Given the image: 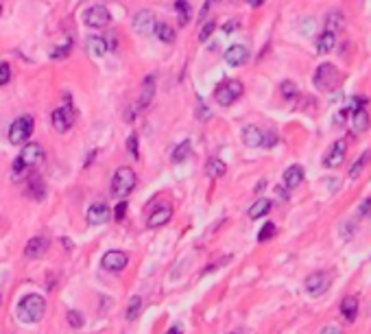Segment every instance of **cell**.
Masks as SVG:
<instances>
[{
  "label": "cell",
  "instance_id": "obj_1",
  "mask_svg": "<svg viewBox=\"0 0 371 334\" xmlns=\"http://www.w3.org/2000/svg\"><path fill=\"white\" fill-rule=\"evenodd\" d=\"M15 315H18V319L22 323H37L42 321V317L46 315V299L42 295H37V293H29V295H24L20 299L18 308H15Z\"/></svg>",
  "mask_w": 371,
  "mask_h": 334
},
{
  "label": "cell",
  "instance_id": "obj_2",
  "mask_svg": "<svg viewBox=\"0 0 371 334\" xmlns=\"http://www.w3.org/2000/svg\"><path fill=\"white\" fill-rule=\"evenodd\" d=\"M136 182H138V177L134 173V168L131 166H120L116 168V173H114L112 177V197L114 199H127L131 192H134L136 188Z\"/></svg>",
  "mask_w": 371,
  "mask_h": 334
},
{
  "label": "cell",
  "instance_id": "obj_3",
  "mask_svg": "<svg viewBox=\"0 0 371 334\" xmlns=\"http://www.w3.org/2000/svg\"><path fill=\"white\" fill-rule=\"evenodd\" d=\"M245 87L238 79H229V81H223V83L214 90V101H216L221 107H229V105H234L238 99L243 96Z\"/></svg>",
  "mask_w": 371,
  "mask_h": 334
},
{
  "label": "cell",
  "instance_id": "obj_4",
  "mask_svg": "<svg viewBox=\"0 0 371 334\" xmlns=\"http://www.w3.org/2000/svg\"><path fill=\"white\" fill-rule=\"evenodd\" d=\"M315 85L321 92H332L341 85V72L332 63H321L315 72Z\"/></svg>",
  "mask_w": 371,
  "mask_h": 334
},
{
  "label": "cell",
  "instance_id": "obj_5",
  "mask_svg": "<svg viewBox=\"0 0 371 334\" xmlns=\"http://www.w3.org/2000/svg\"><path fill=\"white\" fill-rule=\"evenodd\" d=\"M31 133H33V118L20 116L18 120H13V125L9 129V142L15 146H22V144H27Z\"/></svg>",
  "mask_w": 371,
  "mask_h": 334
},
{
  "label": "cell",
  "instance_id": "obj_6",
  "mask_svg": "<svg viewBox=\"0 0 371 334\" xmlns=\"http://www.w3.org/2000/svg\"><path fill=\"white\" fill-rule=\"evenodd\" d=\"M330 282H332V278H330L325 271H315V273L308 275L306 282H303V291H306V295H310V297H319L330 288Z\"/></svg>",
  "mask_w": 371,
  "mask_h": 334
},
{
  "label": "cell",
  "instance_id": "obj_7",
  "mask_svg": "<svg viewBox=\"0 0 371 334\" xmlns=\"http://www.w3.org/2000/svg\"><path fill=\"white\" fill-rule=\"evenodd\" d=\"M83 22L88 24V27H92V29H105L107 24L112 22V15H110V11H107V7L94 5V7H90V9H85Z\"/></svg>",
  "mask_w": 371,
  "mask_h": 334
},
{
  "label": "cell",
  "instance_id": "obj_8",
  "mask_svg": "<svg viewBox=\"0 0 371 334\" xmlns=\"http://www.w3.org/2000/svg\"><path fill=\"white\" fill-rule=\"evenodd\" d=\"M127 264H129V256L125 254V251H118V249L107 251V254L103 256V260H101V266L105 269V271H112V273L122 271Z\"/></svg>",
  "mask_w": 371,
  "mask_h": 334
},
{
  "label": "cell",
  "instance_id": "obj_9",
  "mask_svg": "<svg viewBox=\"0 0 371 334\" xmlns=\"http://www.w3.org/2000/svg\"><path fill=\"white\" fill-rule=\"evenodd\" d=\"M44 158H46L44 146L37 144V142L24 144L22 151H20V160L24 162V166H37V164H42L44 162Z\"/></svg>",
  "mask_w": 371,
  "mask_h": 334
},
{
  "label": "cell",
  "instance_id": "obj_10",
  "mask_svg": "<svg viewBox=\"0 0 371 334\" xmlns=\"http://www.w3.org/2000/svg\"><path fill=\"white\" fill-rule=\"evenodd\" d=\"M51 120H53V127L57 129V131L66 133L72 127V123H74V109L68 107V105H63V107H57L51 114Z\"/></svg>",
  "mask_w": 371,
  "mask_h": 334
},
{
  "label": "cell",
  "instance_id": "obj_11",
  "mask_svg": "<svg viewBox=\"0 0 371 334\" xmlns=\"http://www.w3.org/2000/svg\"><path fill=\"white\" fill-rule=\"evenodd\" d=\"M155 22H158V20H155V15L148 9L138 11L134 15V20H131V24H134V31L138 35H151L153 29H155Z\"/></svg>",
  "mask_w": 371,
  "mask_h": 334
},
{
  "label": "cell",
  "instance_id": "obj_12",
  "mask_svg": "<svg viewBox=\"0 0 371 334\" xmlns=\"http://www.w3.org/2000/svg\"><path fill=\"white\" fill-rule=\"evenodd\" d=\"M110 216H112V208L107 206V203H92L85 212L88 225H103V223L110 221Z\"/></svg>",
  "mask_w": 371,
  "mask_h": 334
},
{
  "label": "cell",
  "instance_id": "obj_13",
  "mask_svg": "<svg viewBox=\"0 0 371 334\" xmlns=\"http://www.w3.org/2000/svg\"><path fill=\"white\" fill-rule=\"evenodd\" d=\"M345 153H347V144H345V140H336L332 146H330V151L325 153L323 166H325V168H336V166H341L343 160H345Z\"/></svg>",
  "mask_w": 371,
  "mask_h": 334
},
{
  "label": "cell",
  "instance_id": "obj_14",
  "mask_svg": "<svg viewBox=\"0 0 371 334\" xmlns=\"http://www.w3.org/2000/svg\"><path fill=\"white\" fill-rule=\"evenodd\" d=\"M48 245H51V242H48V238L46 236H33V238L27 242V247H24V256H27L29 260H37V258H42L46 251H48Z\"/></svg>",
  "mask_w": 371,
  "mask_h": 334
},
{
  "label": "cell",
  "instance_id": "obj_15",
  "mask_svg": "<svg viewBox=\"0 0 371 334\" xmlns=\"http://www.w3.org/2000/svg\"><path fill=\"white\" fill-rule=\"evenodd\" d=\"M247 59H249V51H247L243 44H234L225 51V61H227V66H232V68L245 66Z\"/></svg>",
  "mask_w": 371,
  "mask_h": 334
},
{
  "label": "cell",
  "instance_id": "obj_16",
  "mask_svg": "<svg viewBox=\"0 0 371 334\" xmlns=\"http://www.w3.org/2000/svg\"><path fill=\"white\" fill-rule=\"evenodd\" d=\"M170 216H172V208L168 206V203H164V206H160L158 210L153 212L151 216H148V221H146V225L151 227V230H158V227H162V225H166L168 221H170Z\"/></svg>",
  "mask_w": 371,
  "mask_h": 334
},
{
  "label": "cell",
  "instance_id": "obj_17",
  "mask_svg": "<svg viewBox=\"0 0 371 334\" xmlns=\"http://www.w3.org/2000/svg\"><path fill=\"white\" fill-rule=\"evenodd\" d=\"M27 194H29L31 199H35V201H44V197H46V184H44V179L37 177V175H31L29 182H27Z\"/></svg>",
  "mask_w": 371,
  "mask_h": 334
},
{
  "label": "cell",
  "instance_id": "obj_18",
  "mask_svg": "<svg viewBox=\"0 0 371 334\" xmlns=\"http://www.w3.org/2000/svg\"><path fill=\"white\" fill-rule=\"evenodd\" d=\"M303 182V166H299V164H291L286 170H284V188H288V190H293V188H297Z\"/></svg>",
  "mask_w": 371,
  "mask_h": 334
},
{
  "label": "cell",
  "instance_id": "obj_19",
  "mask_svg": "<svg viewBox=\"0 0 371 334\" xmlns=\"http://www.w3.org/2000/svg\"><path fill=\"white\" fill-rule=\"evenodd\" d=\"M262 138H265V133H262V129H258L255 125H247L243 129V142L247 146H251V149H258V146H262Z\"/></svg>",
  "mask_w": 371,
  "mask_h": 334
},
{
  "label": "cell",
  "instance_id": "obj_20",
  "mask_svg": "<svg viewBox=\"0 0 371 334\" xmlns=\"http://www.w3.org/2000/svg\"><path fill=\"white\" fill-rule=\"evenodd\" d=\"M341 315H343V319L345 321H356V315H358V299L356 297H345L341 301Z\"/></svg>",
  "mask_w": 371,
  "mask_h": 334
},
{
  "label": "cell",
  "instance_id": "obj_21",
  "mask_svg": "<svg viewBox=\"0 0 371 334\" xmlns=\"http://www.w3.org/2000/svg\"><path fill=\"white\" fill-rule=\"evenodd\" d=\"M271 199H267V197H260V199H255V203L249 208V218L251 221H255V218H262V216H267L269 212H271Z\"/></svg>",
  "mask_w": 371,
  "mask_h": 334
},
{
  "label": "cell",
  "instance_id": "obj_22",
  "mask_svg": "<svg viewBox=\"0 0 371 334\" xmlns=\"http://www.w3.org/2000/svg\"><path fill=\"white\" fill-rule=\"evenodd\" d=\"M352 127H354V131H356V133L367 131V129H369V114H367L365 107L354 109V114H352Z\"/></svg>",
  "mask_w": 371,
  "mask_h": 334
},
{
  "label": "cell",
  "instance_id": "obj_23",
  "mask_svg": "<svg viewBox=\"0 0 371 334\" xmlns=\"http://www.w3.org/2000/svg\"><path fill=\"white\" fill-rule=\"evenodd\" d=\"M153 94H155V77L148 75V77L144 79V85H142V94H140L138 107H146V105L153 101Z\"/></svg>",
  "mask_w": 371,
  "mask_h": 334
},
{
  "label": "cell",
  "instance_id": "obj_24",
  "mask_svg": "<svg viewBox=\"0 0 371 334\" xmlns=\"http://www.w3.org/2000/svg\"><path fill=\"white\" fill-rule=\"evenodd\" d=\"M334 46H336V35L334 33H330V31H323L319 37H317V51L321 55H328V53H332L334 51Z\"/></svg>",
  "mask_w": 371,
  "mask_h": 334
},
{
  "label": "cell",
  "instance_id": "obj_25",
  "mask_svg": "<svg viewBox=\"0 0 371 334\" xmlns=\"http://www.w3.org/2000/svg\"><path fill=\"white\" fill-rule=\"evenodd\" d=\"M153 33L160 37V42H164V44H172L175 42V29L170 27V24H166V22H155V29H153Z\"/></svg>",
  "mask_w": 371,
  "mask_h": 334
},
{
  "label": "cell",
  "instance_id": "obj_26",
  "mask_svg": "<svg viewBox=\"0 0 371 334\" xmlns=\"http://www.w3.org/2000/svg\"><path fill=\"white\" fill-rule=\"evenodd\" d=\"M225 173H227V164L223 160H219V158L208 160V164H205V175H208V177L219 179V177H223Z\"/></svg>",
  "mask_w": 371,
  "mask_h": 334
},
{
  "label": "cell",
  "instance_id": "obj_27",
  "mask_svg": "<svg viewBox=\"0 0 371 334\" xmlns=\"http://www.w3.org/2000/svg\"><path fill=\"white\" fill-rule=\"evenodd\" d=\"M343 27H345V18H343L341 11H330L325 15V31H330V33H336V31H341Z\"/></svg>",
  "mask_w": 371,
  "mask_h": 334
},
{
  "label": "cell",
  "instance_id": "obj_28",
  "mask_svg": "<svg viewBox=\"0 0 371 334\" xmlns=\"http://www.w3.org/2000/svg\"><path fill=\"white\" fill-rule=\"evenodd\" d=\"M142 297L140 295H134L129 299V304H127V310H125V319L127 321H136L138 319V315H140V310H142Z\"/></svg>",
  "mask_w": 371,
  "mask_h": 334
},
{
  "label": "cell",
  "instance_id": "obj_29",
  "mask_svg": "<svg viewBox=\"0 0 371 334\" xmlns=\"http://www.w3.org/2000/svg\"><path fill=\"white\" fill-rule=\"evenodd\" d=\"M88 51H90V55H94V57H103V55L107 53V44H105V39H103V37H98V35L88 37Z\"/></svg>",
  "mask_w": 371,
  "mask_h": 334
},
{
  "label": "cell",
  "instance_id": "obj_30",
  "mask_svg": "<svg viewBox=\"0 0 371 334\" xmlns=\"http://www.w3.org/2000/svg\"><path fill=\"white\" fill-rule=\"evenodd\" d=\"M190 153H192V149H190V142H181L175 151H172V162L175 164H181V162H186L188 158H190Z\"/></svg>",
  "mask_w": 371,
  "mask_h": 334
},
{
  "label": "cell",
  "instance_id": "obj_31",
  "mask_svg": "<svg viewBox=\"0 0 371 334\" xmlns=\"http://www.w3.org/2000/svg\"><path fill=\"white\" fill-rule=\"evenodd\" d=\"M369 160H371V151H365V153H362V155H360L356 162H354V166H352V170H350V177H352V179H356V177L360 175V170L367 166V162H369Z\"/></svg>",
  "mask_w": 371,
  "mask_h": 334
},
{
  "label": "cell",
  "instance_id": "obj_32",
  "mask_svg": "<svg viewBox=\"0 0 371 334\" xmlns=\"http://www.w3.org/2000/svg\"><path fill=\"white\" fill-rule=\"evenodd\" d=\"M175 11L179 13V24H188V20H190V5H188V0H177Z\"/></svg>",
  "mask_w": 371,
  "mask_h": 334
},
{
  "label": "cell",
  "instance_id": "obj_33",
  "mask_svg": "<svg viewBox=\"0 0 371 334\" xmlns=\"http://www.w3.org/2000/svg\"><path fill=\"white\" fill-rule=\"evenodd\" d=\"M279 92H282V96L286 101H291V99H295V96L299 94V90H297V85L293 83V81H284V83L279 85Z\"/></svg>",
  "mask_w": 371,
  "mask_h": 334
},
{
  "label": "cell",
  "instance_id": "obj_34",
  "mask_svg": "<svg viewBox=\"0 0 371 334\" xmlns=\"http://www.w3.org/2000/svg\"><path fill=\"white\" fill-rule=\"evenodd\" d=\"M273 236H275V225L269 221V223H265V227H262V230H260V234H258V240H260V242H267V240H271V238H273Z\"/></svg>",
  "mask_w": 371,
  "mask_h": 334
},
{
  "label": "cell",
  "instance_id": "obj_35",
  "mask_svg": "<svg viewBox=\"0 0 371 334\" xmlns=\"http://www.w3.org/2000/svg\"><path fill=\"white\" fill-rule=\"evenodd\" d=\"M68 323H70V328H74V330L83 328V315H81L79 310H68Z\"/></svg>",
  "mask_w": 371,
  "mask_h": 334
},
{
  "label": "cell",
  "instance_id": "obj_36",
  "mask_svg": "<svg viewBox=\"0 0 371 334\" xmlns=\"http://www.w3.org/2000/svg\"><path fill=\"white\" fill-rule=\"evenodd\" d=\"M214 31H216V22H214V20L205 22V24H203V29H201V33H199V39H201V42H208V39L212 37Z\"/></svg>",
  "mask_w": 371,
  "mask_h": 334
},
{
  "label": "cell",
  "instance_id": "obj_37",
  "mask_svg": "<svg viewBox=\"0 0 371 334\" xmlns=\"http://www.w3.org/2000/svg\"><path fill=\"white\" fill-rule=\"evenodd\" d=\"M11 81V66L7 61H0V85H7Z\"/></svg>",
  "mask_w": 371,
  "mask_h": 334
},
{
  "label": "cell",
  "instance_id": "obj_38",
  "mask_svg": "<svg viewBox=\"0 0 371 334\" xmlns=\"http://www.w3.org/2000/svg\"><path fill=\"white\" fill-rule=\"evenodd\" d=\"M70 48H72V44H63L59 48H55V51L51 53V59H57V61L66 59V57H68V53H70Z\"/></svg>",
  "mask_w": 371,
  "mask_h": 334
},
{
  "label": "cell",
  "instance_id": "obj_39",
  "mask_svg": "<svg viewBox=\"0 0 371 334\" xmlns=\"http://www.w3.org/2000/svg\"><path fill=\"white\" fill-rule=\"evenodd\" d=\"M114 218H116V221H122V218H125V214H127V199H122V201H118V206L114 208Z\"/></svg>",
  "mask_w": 371,
  "mask_h": 334
},
{
  "label": "cell",
  "instance_id": "obj_40",
  "mask_svg": "<svg viewBox=\"0 0 371 334\" xmlns=\"http://www.w3.org/2000/svg\"><path fill=\"white\" fill-rule=\"evenodd\" d=\"M127 149H129L131 155L138 158V136H136V133H131V136H129V140H127Z\"/></svg>",
  "mask_w": 371,
  "mask_h": 334
},
{
  "label": "cell",
  "instance_id": "obj_41",
  "mask_svg": "<svg viewBox=\"0 0 371 334\" xmlns=\"http://www.w3.org/2000/svg\"><path fill=\"white\" fill-rule=\"evenodd\" d=\"M358 214L365 216V218H371V199H365L358 206Z\"/></svg>",
  "mask_w": 371,
  "mask_h": 334
},
{
  "label": "cell",
  "instance_id": "obj_42",
  "mask_svg": "<svg viewBox=\"0 0 371 334\" xmlns=\"http://www.w3.org/2000/svg\"><path fill=\"white\" fill-rule=\"evenodd\" d=\"M350 107H343V109H339L336 112V116H334V125H343L345 120H347V116H350Z\"/></svg>",
  "mask_w": 371,
  "mask_h": 334
},
{
  "label": "cell",
  "instance_id": "obj_43",
  "mask_svg": "<svg viewBox=\"0 0 371 334\" xmlns=\"http://www.w3.org/2000/svg\"><path fill=\"white\" fill-rule=\"evenodd\" d=\"M103 39H105V44H107V51H116V48H118V42H116V35H114V33H110V35H105Z\"/></svg>",
  "mask_w": 371,
  "mask_h": 334
},
{
  "label": "cell",
  "instance_id": "obj_44",
  "mask_svg": "<svg viewBox=\"0 0 371 334\" xmlns=\"http://www.w3.org/2000/svg\"><path fill=\"white\" fill-rule=\"evenodd\" d=\"M275 142H277L275 133H265V138H262V146H265V149H271Z\"/></svg>",
  "mask_w": 371,
  "mask_h": 334
},
{
  "label": "cell",
  "instance_id": "obj_45",
  "mask_svg": "<svg viewBox=\"0 0 371 334\" xmlns=\"http://www.w3.org/2000/svg\"><path fill=\"white\" fill-rule=\"evenodd\" d=\"M319 334H343V332H341L339 325H325V328L321 330Z\"/></svg>",
  "mask_w": 371,
  "mask_h": 334
},
{
  "label": "cell",
  "instance_id": "obj_46",
  "mask_svg": "<svg viewBox=\"0 0 371 334\" xmlns=\"http://www.w3.org/2000/svg\"><path fill=\"white\" fill-rule=\"evenodd\" d=\"M197 116H199L201 120H208V118L212 116V114H210V109L205 107V105H199V114H197Z\"/></svg>",
  "mask_w": 371,
  "mask_h": 334
},
{
  "label": "cell",
  "instance_id": "obj_47",
  "mask_svg": "<svg viewBox=\"0 0 371 334\" xmlns=\"http://www.w3.org/2000/svg\"><path fill=\"white\" fill-rule=\"evenodd\" d=\"M166 334H184V325L181 323H175V325H170L168 332Z\"/></svg>",
  "mask_w": 371,
  "mask_h": 334
},
{
  "label": "cell",
  "instance_id": "obj_48",
  "mask_svg": "<svg viewBox=\"0 0 371 334\" xmlns=\"http://www.w3.org/2000/svg\"><path fill=\"white\" fill-rule=\"evenodd\" d=\"M238 29V22L236 20H232V22H227L225 27H223V31H225V33H234V31Z\"/></svg>",
  "mask_w": 371,
  "mask_h": 334
},
{
  "label": "cell",
  "instance_id": "obj_49",
  "mask_svg": "<svg viewBox=\"0 0 371 334\" xmlns=\"http://www.w3.org/2000/svg\"><path fill=\"white\" fill-rule=\"evenodd\" d=\"M247 3H249L251 7H260L262 3H265V0H247Z\"/></svg>",
  "mask_w": 371,
  "mask_h": 334
}]
</instances>
